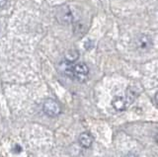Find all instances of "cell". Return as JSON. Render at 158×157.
<instances>
[{
	"instance_id": "6",
	"label": "cell",
	"mask_w": 158,
	"mask_h": 157,
	"mask_svg": "<svg viewBox=\"0 0 158 157\" xmlns=\"http://www.w3.org/2000/svg\"><path fill=\"white\" fill-rule=\"evenodd\" d=\"M78 142L83 148H89L93 143V136L89 132H82L78 137Z\"/></svg>"
},
{
	"instance_id": "7",
	"label": "cell",
	"mask_w": 158,
	"mask_h": 157,
	"mask_svg": "<svg viewBox=\"0 0 158 157\" xmlns=\"http://www.w3.org/2000/svg\"><path fill=\"white\" fill-rule=\"evenodd\" d=\"M137 94H136V91L133 87H128L127 89V92H126V100L127 102L128 103V105H131V103L135 100Z\"/></svg>"
},
{
	"instance_id": "12",
	"label": "cell",
	"mask_w": 158,
	"mask_h": 157,
	"mask_svg": "<svg viewBox=\"0 0 158 157\" xmlns=\"http://www.w3.org/2000/svg\"><path fill=\"white\" fill-rule=\"evenodd\" d=\"M154 103H155V106H157V93L154 95Z\"/></svg>"
},
{
	"instance_id": "4",
	"label": "cell",
	"mask_w": 158,
	"mask_h": 157,
	"mask_svg": "<svg viewBox=\"0 0 158 157\" xmlns=\"http://www.w3.org/2000/svg\"><path fill=\"white\" fill-rule=\"evenodd\" d=\"M135 43H136V47L139 48V50L147 51L152 47V40L148 35L142 34V35H139L136 38Z\"/></svg>"
},
{
	"instance_id": "2",
	"label": "cell",
	"mask_w": 158,
	"mask_h": 157,
	"mask_svg": "<svg viewBox=\"0 0 158 157\" xmlns=\"http://www.w3.org/2000/svg\"><path fill=\"white\" fill-rule=\"evenodd\" d=\"M89 75V68L86 63L79 62L75 65H72L71 78L75 79L78 82H85L88 79Z\"/></svg>"
},
{
	"instance_id": "11",
	"label": "cell",
	"mask_w": 158,
	"mask_h": 157,
	"mask_svg": "<svg viewBox=\"0 0 158 157\" xmlns=\"http://www.w3.org/2000/svg\"><path fill=\"white\" fill-rule=\"evenodd\" d=\"M125 157H138V156H136L135 154H132V153H130V154H127V155H126Z\"/></svg>"
},
{
	"instance_id": "10",
	"label": "cell",
	"mask_w": 158,
	"mask_h": 157,
	"mask_svg": "<svg viewBox=\"0 0 158 157\" xmlns=\"http://www.w3.org/2000/svg\"><path fill=\"white\" fill-rule=\"evenodd\" d=\"M7 4V0H0V7H4Z\"/></svg>"
},
{
	"instance_id": "1",
	"label": "cell",
	"mask_w": 158,
	"mask_h": 157,
	"mask_svg": "<svg viewBox=\"0 0 158 157\" xmlns=\"http://www.w3.org/2000/svg\"><path fill=\"white\" fill-rule=\"evenodd\" d=\"M56 19L60 25H69L73 21V14L68 5H60L56 8Z\"/></svg>"
},
{
	"instance_id": "5",
	"label": "cell",
	"mask_w": 158,
	"mask_h": 157,
	"mask_svg": "<svg viewBox=\"0 0 158 157\" xmlns=\"http://www.w3.org/2000/svg\"><path fill=\"white\" fill-rule=\"evenodd\" d=\"M112 106L116 111L122 112V111H125L130 105H128V103L127 102L125 97L116 96V97H114V99L112 100Z\"/></svg>"
},
{
	"instance_id": "3",
	"label": "cell",
	"mask_w": 158,
	"mask_h": 157,
	"mask_svg": "<svg viewBox=\"0 0 158 157\" xmlns=\"http://www.w3.org/2000/svg\"><path fill=\"white\" fill-rule=\"evenodd\" d=\"M43 111L47 116L54 118L57 117L61 113V106L59 103L53 99H48L44 101L43 105Z\"/></svg>"
},
{
	"instance_id": "8",
	"label": "cell",
	"mask_w": 158,
	"mask_h": 157,
	"mask_svg": "<svg viewBox=\"0 0 158 157\" xmlns=\"http://www.w3.org/2000/svg\"><path fill=\"white\" fill-rule=\"evenodd\" d=\"M79 57V53L77 51L75 50H71V51H68L65 53V60H67L68 62H71L73 63L75 60H78Z\"/></svg>"
},
{
	"instance_id": "9",
	"label": "cell",
	"mask_w": 158,
	"mask_h": 157,
	"mask_svg": "<svg viewBox=\"0 0 158 157\" xmlns=\"http://www.w3.org/2000/svg\"><path fill=\"white\" fill-rule=\"evenodd\" d=\"M13 150H14V152H15V153H19V152H21V151H22V147L20 146L19 144H16V145L14 146Z\"/></svg>"
}]
</instances>
